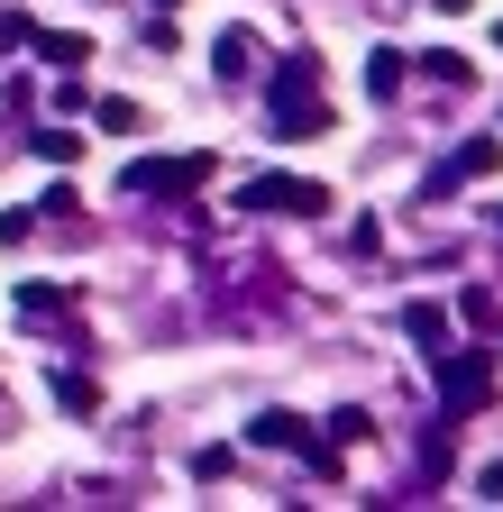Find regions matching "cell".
<instances>
[{"label":"cell","mask_w":503,"mask_h":512,"mask_svg":"<svg viewBox=\"0 0 503 512\" xmlns=\"http://www.w3.org/2000/svg\"><path fill=\"white\" fill-rule=\"evenodd\" d=\"M211 183V156H138V165H119V192L129 202H183V192H202Z\"/></svg>","instance_id":"6da1fadb"},{"label":"cell","mask_w":503,"mask_h":512,"mask_svg":"<svg viewBox=\"0 0 503 512\" xmlns=\"http://www.w3.org/2000/svg\"><path fill=\"white\" fill-rule=\"evenodd\" d=\"M430 366H439V421H467L476 403H494V357L485 348H449Z\"/></svg>","instance_id":"7a4b0ae2"},{"label":"cell","mask_w":503,"mask_h":512,"mask_svg":"<svg viewBox=\"0 0 503 512\" xmlns=\"http://www.w3.org/2000/svg\"><path fill=\"white\" fill-rule=\"evenodd\" d=\"M339 202L330 183H302V174H257V183H238V211H284V220H321Z\"/></svg>","instance_id":"3957f363"},{"label":"cell","mask_w":503,"mask_h":512,"mask_svg":"<svg viewBox=\"0 0 503 512\" xmlns=\"http://www.w3.org/2000/svg\"><path fill=\"white\" fill-rule=\"evenodd\" d=\"M494 165H503V147H494V138H467L449 165H430V174H421V202H449L458 183H476V174H494Z\"/></svg>","instance_id":"277c9868"},{"label":"cell","mask_w":503,"mask_h":512,"mask_svg":"<svg viewBox=\"0 0 503 512\" xmlns=\"http://www.w3.org/2000/svg\"><path fill=\"white\" fill-rule=\"evenodd\" d=\"M247 448H311V430L293 412H257V421H247Z\"/></svg>","instance_id":"5b68a950"},{"label":"cell","mask_w":503,"mask_h":512,"mask_svg":"<svg viewBox=\"0 0 503 512\" xmlns=\"http://www.w3.org/2000/svg\"><path fill=\"white\" fill-rule=\"evenodd\" d=\"M403 330L421 339V357H449V311H439V302H412V311H403Z\"/></svg>","instance_id":"8992f818"},{"label":"cell","mask_w":503,"mask_h":512,"mask_svg":"<svg viewBox=\"0 0 503 512\" xmlns=\"http://www.w3.org/2000/svg\"><path fill=\"white\" fill-rule=\"evenodd\" d=\"M247 64H257V37H247V28H220V46H211V74H220V83H238Z\"/></svg>","instance_id":"52a82bcc"},{"label":"cell","mask_w":503,"mask_h":512,"mask_svg":"<svg viewBox=\"0 0 503 512\" xmlns=\"http://www.w3.org/2000/svg\"><path fill=\"white\" fill-rule=\"evenodd\" d=\"M403 92V46H375L366 55V101H394Z\"/></svg>","instance_id":"ba28073f"},{"label":"cell","mask_w":503,"mask_h":512,"mask_svg":"<svg viewBox=\"0 0 503 512\" xmlns=\"http://www.w3.org/2000/svg\"><path fill=\"white\" fill-rule=\"evenodd\" d=\"M37 55L55 64V74H74V64L92 55V37H74V28H55V37H37Z\"/></svg>","instance_id":"9c48e42d"},{"label":"cell","mask_w":503,"mask_h":512,"mask_svg":"<svg viewBox=\"0 0 503 512\" xmlns=\"http://www.w3.org/2000/svg\"><path fill=\"white\" fill-rule=\"evenodd\" d=\"M421 74H430V83H467V74H476V64H467L458 46H430V55H421Z\"/></svg>","instance_id":"30bf717a"},{"label":"cell","mask_w":503,"mask_h":512,"mask_svg":"<svg viewBox=\"0 0 503 512\" xmlns=\"http://www.w3.org/2000/svg\"><path fill=\"white\" fill-rule=\"evenodd\" d=\"M28 147H37L46 165H74V156H83V138H74V128H37V138H28Z\"/></svg>","instance_id":"8fae6325"},{"label":"cell","mask_w":503,"mask_h":512,"mask_svg":"<svg viewBox=\"0 0 503 512\" xmlns=\"http://www.w3.org/2000/svg\"><path fill=\"white\" fill-rule=\"evenodd\" d=\"M92 119L110 128V138H129V128H147V110H138V101H92Z\"/></svg>","instance_id":"7c38bea8"},{"label":"cell","mask_w":503,"mask_h":512,"mask_svg":"<svg viewBox=\"0 0 503 512\" xmlns=\"http://www.w3.org/2000/svg\"><path fill=\"white\" fill-rule=\"evenodd\" d=\"M55 403H65V412H92L101 394H92V375H55Z\"/></svg>","instance_id":"4fadbf2b"},{"label":"cell","mask_w":503,"mask_h":512,"mask_svg":"<svg viewBox=\"0 0 503 512\" xmlns=\"http://www.w3.org/2000/svg\"><path fill=\"white\" fill-rule=\"evenodd\" d=\"M476 494H485V503H503V467H476Z\"/></svg>","instance_id":"5bb4252c"},{"label":"cell","mask_w":503,"mask_h":512,"mask_svg":"<svg viewBox=\"0 0 503 512\" xmlns=\"http://www.w3.org/2000/svg\"><path fill=\"white\" fill-rule=\"evenodd\" d=\"M430 10H476V0H430Z\"/></svg>","instance_id":"9a60e30c"},{"label":"cell","mask_w":503,"mask_h":512,"mask_svg":"<svg viewBox=\"0 0 503 512\" xmlns=\"http://www.w3.org/2000/svg\"><path fill=\"white\" fill-rule=\"evenodd\" d=\"M494 238H503V202H494Z\"/></svg>","instance_id":"2e32d148"},{"label":"cell","mask_w":503,"mask_h":512,"mask_svg":"<svg viewBox=\"0 0 503 512\" xmlns=\"http://www.w3.org/2000/svg\"><path fill=\"white\" fill-rule=\"evenodd\" d=\"M156 10H174V0H156Z\"/></svg>","instance_id":"e0dca14e"}]
</instances>
